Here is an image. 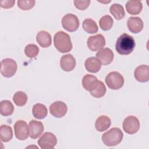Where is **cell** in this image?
<instances>
[{
	"label": "cell",
	"mask_w": 149,
	"mask_h": 149,
	"mask_svg": "<svg viewBox=\"0 0 149 149\" xmlns=\"http://www.w3.org/2000/svg\"><path fill=\"white\" fill-rule=\"evenodd\" d=\"M136 45L133 37L127 33H123L116 40L115 49L118 54L126 55L132 52Z\"/></svg>",
	"instance_id": "obj_1"
},
{
	"label": "cell",
	"mask_w": 149,
	"mask_h": 149,
	"mask_svg": "<svg viewBox=\"0 0 149 149\" xmlns=\"http://www.w3.org/2000/svg\"><path fill=\"white\" fill-rule=\"evenodd\" d=\"M54 43L55 48L61 53L70 51L73 47L69 35L63 31L56 33L54 37Z\"/></svg>",
	"instance_id": "obj_2"
},
{
	"label": "cell",
	"mask_w": 149,
	"mask_h": 149,
	"mask_svg": "<svg viewBox=\"0 0 149 149\" xmlns=\"http://www.w3.org/2000/svg\"><path fill=\"white\" fill-rule=\"evenodd\" d=\"M123 137V132L119 128L113 127L102 134V141L107 146H115L122 141Z\"/></svg>",
	"instance_id": "obj_3"
},
{
	"label": "cell",
	"mask_w": 149,
	"mask_h": 149,
	"mask_svg": "<svg viewBox=\"0 0 149 149\" xmlns=\"http://www.w3.org/2000/svg\"><path fill=\"white\" fill-rule=\"evenodd\" d=\"M107 86L112 90H118L124 84V78L117 72H112L107 74L105 79Z\"/></svg>",
	"instance_id": "obj_4"
},
{
	"label": "cell",
	"mask_w": 149,
	"mask_h": 149,
	"mask_svg": "<svg viewBox=\"0 0 149 149\" xmlns=\"http://www.w3.org/2000/svg\"><path fill=\"white\" fill-rule=\"evenodd\" d=\"M17 68V63L12 59L5 58L1 61V73L5 77H11L15 75Z\"/></svg>",
	"instance_id": "obj_5"
},
{
	"label": "cell",
	"mask_w": 149,
	"mask_h": 149,
	"mask_svg": "<svg viewBox=\"0 0 149 149\" xmlns=\"http://www.w3.org/2000/svg\"><path fill=\"white\" fill-rule=\"evenodd\" d=\"M62 25L64 29L73 32L77 30L79 27V20L77 17L72 13L65 15L62 19Z\"/></svg>",
	"instance_id": "obj_6"
},
{
	"label": "cell",
	"mask_w": 149,
	"mask_h": 149,
	"mask_svg": "<svg viewBox=\"0 0 149 149\" xmlns=\"http://www.w3.org/2000/svg\"><path fill=\"white\" fill-rule=\"evenodd\" d=\"M56 144V137L51 132L44 133L38 140V144L42 149H52Z\"/></svg>",
	"instance_id": "obj_7"
},
{
	"label": "cell",
	"mask_w": 149,
	"mask_h": 149,
	"mask_svg": "<svg viewBox=\"0 0 149 149\" xmlns=\"http://www.w3.org/2000/svg\"><path fill=\"white\" fill-rule=\"evenodd\" d=\"M139 128L140 122L134 116H129L123 122V130L127 134H134L138 132Z\"/></svg>",
	"instance_id": "obj_8"
},
{
	"label": "cell",
	"mask_w": 149,
	"mask_h": 149,
	"mask_svg": "<svg viewBox=\"0 0 149 149\" xmlns=\"http://www.w3.org/2000/svg\"><path fill=\"white\" fill-rule=\"evenodd\" d=\"M88 48L92 51H98L105 45V39L102 34H97L88 37L87 41Z\"/></svg>",
	"instance_id": "obj_9"
},
{
	"label": "cell",
	"mask_w": 149,
	"mask_h": 149,
	"mask_svg": "<svg viewBox=\"0 0 149 149\" xmlns=\"http://www.w3.org/2000/svg\"><path fill=\"white\" fill-rule=\"evenodd\" d=\"M16 137L20 140H24L29 136V128L27 123L22 120H17L14 125Z\"/></svg>",
	"instance_id": "obj_10"
},
{
	"label": "cell",
	"mask_w": 149,
	"mask_h": 149,
	"mask_svg": "<svg viewBox=\"0 0 149 149\" xmlns=\"http://www.w3.org/2000/svg\"><path fill=\"white\" fill-rule=\"evenodd\" d=\"M49 112L52 115L56 118H62L68 111V107L65 103L62 101H58L52 103L49 106Z\"/></svg>",
	"instance_id": "obj_11"
},
{
	"label": "cell",
	"mask_w": 149,
	"mask_h": 149,
	"mask_svg": "<svg viewBox=\"0 0 149 149\" xmlns=\"http://www.w3.org/2000/svg\"><path fill=\"white\" fill-rule=\"evenodd\" d=\"M95 55L103 65L110 64L113 61L114 57L113 52L109 48L101 49L96 53Z\"/></svg>",
	"instance_id": "obj_12"
},
{
	"label": "cell",
	"mask_w": 149,
	"mask_h": 149,
	"mask_svg": "<svg viewBox=\"0 0 149 149\" xmlns=\"http://www.w3.org/2000/svg\"><path fill=\"white\" fill-rule=\"evenodd\" d=\"M29 136L30 138L36 139L39 137L44 131V125L42 122L32 120L29 122Z\"/></svg>",
	"instance_id": "obj_13"
},
{
	"label": "cell",
	"mask_w": 149,
	"mask_h": 149,
	"mask_svg": "<svg viewBox=\"0 0 149 149\" xmlns=\"http://www.w3.org/2000/svg\"><path fill=\"white\" fill-rule=\"evenodd\" d=\"M135 79L139 82H147L149 80V66L141 65L137 66L134 72Z\"/></svg>",
	"instance_id": "obj_14"
},
{
	"label": "cell",
	"mask_w": 149,
	"mask_h": 149,
	"mask_svg": "<svg viewBox=\"0 0 149 149\" xmlns=\"http://www.w3.org/2000/svg\"><path fill=\"white\" fill-rule=\"evenodd\" d=\"M60 66L65 72H70L76 66V59L72 54L63 55L60 60Z\"/></svg>",
	"instance_id": "obj_15"
},
{
	"label": "cell",
	"mask_w": 149,
	"mask_h": 149,
	"mask_svg": "<svg viewBox=\"0 0 149 149\" xmlns=\"http://www.w3.org/2000/svg\"><path fill=\"white\" fill-rule=\"evenodd\" d=\"M127 26L133 33H140L143 29V22L139 17H130L127 21Z\"/></svg>",
	"instance_id": "obj_16"
},
{
	"label": "cell",
	"mask_w": 149,
	"mask_h": 149,
	"mask_svg": "<svg viewBox=\"0 0 149 149\" xmlns=\"http://www.w3.org/2000/svg\"><path fill=\"white\" fill-rule=\"evenodd\" d=\"M86 69L90 73H97L101 68V63L97 57H90L85 61Z\"/></svg>",
	"instance_id": "obj_17"
},
{
	"label": "cell",
	"mask_w": 149,
	"mask_h": 149,
	"mask_svg": "<svg viewBox=\"0 0 149 149\" xmlns=\"http://www.w3.org/2000/svg\"><path fill=\"white\" fill-rule=\"evenodd\" d=\"M36 40L42 48L49 47L52 43L51 36L49 33L44 30L39 31L36 36Z\"/></svg>",
	"instance_id": "obj_18"
},
{
	"label": "cell",
	"mask_w": 149,
	"mask_h": 149,
	"mask_svg": "<svg viewBox=\"0 0 149 149\" xmlns=\"http://www.w3.org/2000/svg\"><path fill=\"white\" fill-rule=\"evenodd\" d=\"M98 81V80H97L96 76L87 74L83 77L82 86L86 90L90 92L95 88L97 84Z\"/></svg>",
	"instance_id": "obj_19"
},
{
	"label": "cell",
	"mask_w": 149,
	"mask_h": 149,
	"mask_svg": "<svg viewBox=\"0 0 149 149\" xmlns=\"http://www.w3.org/2000/svg\"><path fill=\"white\" fill-rule=\"evenodd\" d=\"M143 8L142 3L140 1L130 0L126 3V9L127 12L133 15L139 14Z\"/></svg>",
	"instance_id": "obj_20"
},
{
	"label": "cell",
	"mask_w": 149,
	"mask_h": 149,
	"mask_svg": "<svg viewBox=\"0 0 149 149\" xmlns=\"http://www.w3.org/2000/svg\"><path fill=\"white\" fill-rule=\"evenodd\" d=\"M111 119L109 117L105 115L99 116L95 123V127L97 131L104 132L107 130L111 126Z\"/></svg>",
	"instance_id": "obj_21"
},
{
	"label": "cell",
	"mask_w": 149,
	"mask_h": 149,
	"mask_svg": "<svg viewBox=\"0 0 149 149\" xmlns=\"http://www.w3.org/2000/svg\"><path fill=\"white\" fill-rule=\"evenodd\" d=\"M32 113L34 118L38 119L45 118L48 113L47 107L42 104H35L32 109Z\"/></svg>",
	"instance_id": "obj_22"
},
{
	"label": "cell",
	"mask_w": 149,
	"mask_h": 149,
	"mask_svg": "<svg viewBox=\"0 0 149 149\" xmlns=\"http://www.w3.org/2000/svg\"><path fill=\"white\" fill-rule=\"evenodd\" d=\"M13 137L12 127L6 125H2L0 127V139L2 141L6 143L9 141Z\"/></svg>",
	"instance_id": "obj_23"
},
{
	"label": "cell",
	"mask_w": 149,
	"mask_h": 149,
	"mask_svg": "<svg viewBox=\"0 0 149 149\" xmlns=\"http://www.w3.org/2000/svg\"><path fill=\"white\" fill-rule=\"evenodd\" d=\"M110 13L116 20H121L125 16L123 7L118 3H113L109 8Z\"/></svg>",
	"instance_id": "obj_24"
},
{
	"label": "cell",
	"mask_w": 149,
	"mask_h": 149,
	"mask_svg": "<svg viewBox=\"0 0 149 149\" xmlns=\"http://www.w3.org/2000/svg\"><path fill=\"white\" fill-rule=\"evenodd\" d=\"M14 111L12 103L8 100H3L0 104V113L2 115L8 116L11 115Z\"/></svg>",
	"instance_id": "obj_25"
},
{
	"label": "cell",
	"mask_w": 149,
	"mask_h": 149,
	"mask_svg": "<svg viewBox=\"0 0 149 149\" xmlns=\"http://www.w3.org/2000/svg\"><path fill=\"white\" fill-rule=\"evenodd\" d=\"M82 26L84 30L90 34L96 33L98 31V27L97 23L91 19H86L83 22Z\"/></svg>",
	"instance_id": "obj_26"
},
{
	"label": "cell",
	"mask_w": 149,
	"mask_h": 149,
	"mask_svg": "<svg viewBox=\"0 0 149 149\" xmlns=\"http://www.w3.org/2000/svg\"><path fill=\"white\" fill-rule=\"evenodd\" d=\"M106 93V87L105 84L100 80L98 81L95 88L90 91V94L95 98H101Z\"/></svg>",
	"instance_id": "obj_27"
},
{
	"label": "cell",
	"mask_w": 149,
	"mask_h": 149,
	"mask_svg": "<svg viewBox=\"0 0 149 149\" xmlns=\"http://www.w3.org/2000/svg\"><path fill=\"white\" fill-rule=\"evenodd\" d=\"M113 24V19L109 15H105L102 16L99 21V24L101 29L104 31L109 30L112 28Z\"/></svg>",
	"instance_id": "obj_28"
},
{
	"label": "cell",
	"mask_w": 149,
	"mask_h": 149,
	"mask_svg": "<svg viewBox=\"0 0 149 149\" xmlns=\"http://www.w3.org/2000/svg\"><path fill=\"white\" fill-rule=\"evenodd\" d=\"M13 101L17 106H24L27 102V95L25 93L22 91H17L13 97Z\"/></svg>",
	"instance_id": "obj_29"
},
{
	"label": "cell",
	"mask_w": 149,
	"mask_h": 149,
	"mask_svg": "<svg viewBox=\"0 0 149 149\" xmlns=\"http://www.w3.org/2000/svg\"><path fill=\"white\" fill-rule=\"evenodd\" d=\"M24 53L30 58H35L39 53V48L36 44H28L25 47Z\"/></svg>",
	"instance_id": "obj_30"
},
{
	"label": "cell",
	"mask_w": 149,
	"mask_h": 149,
	"mask_svg": "<svg viewBox=\"0 0 149 149\" xmlns=\"http://www.w3.org/2000/svg\"><path fill=\"white\" fill-rule=\"evenodd\" d=\"M36 3L35 1H24V0H19L17 1L18 7L23 10H30L33 8Z\"/></svg>",
	"instance_id": "obj_31"
},
{
	"label": "cell",
	"mask_w": 149,
	"mask_h": 149,
	"mask_svg": "<svg viewBox=\"0 0 149 149\" xmlns=\"http://www.w3.org/2000/svg\"><path fill=\"white\" fill-rule=\"evenodd\" d=\"M74 6L79 10H85L90 5V1L86 0V1H74Z\"/></svg>",
	"instance_id": "obj_32"
},
{
	"label": "cell",
	"mask_w": 149,
	"mask_h": 149,
	"mask_svg": "<svg viewBox=\"0 0 149 149\" xmlns=\"http://www.w3.org/2000/svg\"><path fill=\"white\" fill-rule=\"evenodd\" d=\"M15 3V0H2L0 1V5L1 8L8 9L13 7Z\"/></svg>",
	"instance_id": "obj_33"
}]
</instances>
